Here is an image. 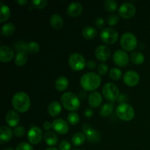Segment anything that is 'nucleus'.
<instances>
[{
  "mask_svg": "<svg viewBox=\"0 0 150 150\" xmlns=\"http://www.w3.org/2000/svg\"><path fill=\"white\" fill-rule=\"evenodd\" d=\"M80 83L82 88L85 90L93 91L100 86L101 83V78L96 73L89 72L81 76Z\"/></svg>",
  "mask_w": 150,
  "mask_h": 150,
  "instance_id": "nucleus-1",
  "label": "nucleus"
},
{
  "mask_svg": "<svg viewBox=\"0 0 150 150\" xmlns=\"http://www.w3.org/2000/svg\"><path fill=\"white\" fill-rule=\"evenodd\" d=\"M12 103L16 111L20 113H24L26 112L30 107V98L26 92H19L13 95Z\"/></svg>",
  "mask_w": 150,
  "mask_h": 150,
  "instance_id": "nucleus-2",
  "label": "nucleus"
},
{
  "mask_svg": "<svg viewBox=\"0 0 150 150\" xmlns=\"http://www.w3.org/2000/svg\"><path fill=\"white\" fill-rule=\"evenodd\" d=\"M63 106L68 111H76L80 107L81 101L79 97L73 92H65L61 97Z\"/></svg>",
  "mask_w": 150,
  "mask_h": 150,
  "instance_id": "nucleus-3",
  "label": "nucleus"
},
{
  "mask_svg": "<svg viewBox=\"0 0 150 150\" xmlns=\"http://www.w3.org/2000/svg\"><path fill=\"white\" fill-rule=\"evenodd\" d=\"M117 115L123 121H130L135 116V111L128 103H120L116 109Z\"/></svg>",
  "mask_w": 150,
  "mask_h": 150,
  "instance_id": "nucleus-4",
  "label": "nucleus"
},
{
  "mask_svg": "<svg viewBox=\"0 0 150 150\" xmlns=\"http://www.w3.org/2000/svg\"><path fill=\"white\" fill-rule=\"evenodd\" d=\"M103 97L108 101L114 102L118 99L120 91L117 85L114 83H107L103 86L102 89Z\"/></svg>",
  "mask_w": 150,
  "mask_h": 150,
  "instance_id": "nucleus-5",
  "label": "nucleus"
},
{
  "mask_svg": "<svg viewBox=\"0 0 150 150\" xmlns=\"http://www.w3.org/2000/svg\"><path fill=\"white\" fill-rule=\"evenodd\" d=\"M120 44L122 48L125 51H133L137 45V38L133 34L125 32L122 35Z\"/></svg>",
  "mask_w": 150,
  "mask_h": 150,
  "instance_id": "nucleus-6",
  "label": "nucleus"
},
{
  "mask_svg": "<svg viewBox=\"0 0 150 150\" xmlns=\"http://www.w3.org/2000/svg\"><path fill=\"white\" fill-rule=\"evenodd\" d=\"M69 66L76 71H79L84 68L86 65V60L83 56L79 53H73L68 59Z\"/></svg>",
  "mask_w": 150,
  "mask_h": 150,
  "instance_id": "nucleus-7",
  "label": "nucleus"
},
{
  "mask_svg": "<svg viewBox=\"0 0 150 150\" xmlns=\"http://www.w3.org/2000/svg\"><path fill=\"white\" fill-rule=\"evenodd\" d=\"M100 39L107 44H113L118 39V32L112 28H105L100 32Z\"/></svg>",
  "mask_w": 150,
  "mask_h": 150,
  "instance_id": "nucleus-8",
  "label": "nucleus"
},
{
  "mask_svg": "<svg viewBox=\"0 0 150 150\" xmlns=\"http://www.w3.org/2000/svg\"><path fill=\"white\" fill-rule=\"evenodd\" d=\"M119 14L123 18H130L136 14V7L130 2H124L119 7Z\"/></svg>",
  "mask_w": 150,
  "mask_h": 150,
  "instance_id": "nucleus-9",
  "label": "nucleus"
},
{
  "mask_svg": "<svg viewBox=\"0 0 150 150\" xmlns=\"http://www.w3.org/2000/svg\"><path fill=\"white\" fill-rule=\"evenodd\" d=\"M42 132L39 127L33 126L29 130L27 133L28 140L32 144H38L42 140Z\"/></svg>",
  "mask_w": 150,
  "mask_h": 150,
  "instance_id": "nucleus-10",
  "label": "nucleus"
},
{
  "mask_svg": "<svg viewBox=\"0 0 150 150\" xmlns=\"http://www.w3.org/2000/svg\"><path fill=\"white\" fill-rule=\"evenodd\" d=\"M140 77L137 72L134 70H129L124 74L123 81L125 83L129 86H134L139 83Z\"/></svg>",
  "mask_w": 150,
  "mask_h": 150,
  "instance_id": "nucleus-11",
  "label": "nucleus"
},
{
  "mask_svg": "<svg viewBox=\"0 0 150 150\" xmlns=\"http://www.w3.org/2000/svg\"><path fill=\"white\" fill-rule=\"evenodd\" d=\"M113 59L116 64L120 67H123L128 63L129 57L125 51L122 50H117L113 55Z\"/></svg>",
  "mask_w": 150,
  "mask_h": 150,
  "instance_id": "nucleus-12",
  "label": "nucleus"
},
{
  "mask_svg": "<svg viewBox=\"0 0 150 150\" xmlns=\"http://www.w3.org/2000/svg\"><path fill=\"white\" fill-rule=\"evenodd\" d=\"M52 127L59 134H65L69 130V125L67 122L62 119H56L52 122Z\"/></svg>",
  "mask_w": 150,
  "mask_h": 150,
  "instance_id": "nucleus-13",
  "label": "nucleus"
},
{
  "mask_svg": "<svg viewBox=\"0 0 150 150\" xmlns=\"http://www.w3.org/2000/svg\"><path fill=\"white\" fill-rule=\"evenodd\" d=\"M111 56V51L109 48L105 45H100L95 49V57L98 60L105 62L109 59Z\"/></svg>",
  "mask_w": 150,
  "mask_h": 150,
  "instance_id": "nucleus-14",
  "label": "nucleus"
},
{
  "mask_svg": "<svg viewBox=\"0 0 150 150\" xmlns=\"http://www.w3.org/2000/svg\"><path fill=\"white\" fill-rule=\"evenodd\" d=\"M14 57V51L10 47L2 45L0 49V60L2 62H7L11 61Z\"/></svg>",
  "mask_w": 150,
  "mask_h": 150,
  "instance_id": "nucleus-15",
  "label": "nucleus"
},
{
  "mask_svg": "<svg viewBox=\"0 0 150 150\" xmlns=\"http://www.w3.org/2000/svg\"><path fill=\"white\" fill-rule=\"evenodd\" d=\"M13 132L10 127L1 126L0 127V142L1 144L7 143L11 140Z\"/></svg>",
  "mask_w": 150,
  "mask_h": 150,
  "instance_id": "nucleus-16",
  "label": "nucleus"
},
{
  "mask_svg": "<svg viewBox=\"0 0 150 150\" xmlns=\"http://www.w3.org/2000/svg\"><path fill=\"white\" fill-rule=\"evenodd\" d=\"M5 120L8 125H10V127H16L19 123L20 117L16 111L10 110V111H7V113L6 114Z\"/></svg>",
  "mask_w": 150,
  "mask_h": 150,
  "instance_id": "nucleus-17",
  "label": "nucleus"
},
{
  "mask_svg": "<svg viewBox=\"0 0 150 150\" xmlns=\"http://www.w3.org/2000/svg\"><path fill=\"white\" fill-rule=\"evenodd\" d=\"M88 100H89V103L91 106L93 107V108H97V107L100 106V104L102 103V95H100V92L94 91L89 94Z\"/></svg>",
  "mask_w": 150,
  "mask_h": 150,
  "instance_id": "nucleus-18",
  "label": "nucleus"
},
{
  "mask_svg": "<svg viewBox=\"0 0 150 150\" xmlns=\"http://www.w3.org/2000/svg\"><path fill=\"white\" fill-rule=\"evenodd\" d=\"M83 11V7L81 4L77 1L70 3L67 7V13L72 17H76L79 16Z\"/></svg>",
  "mask_w": 150,
  "mask_h": 150,
  "instance_id": "nucleus-19",
  "label": "nucleus"
},
{
  "mask_svg": "<svg viewBox=\"0 0 150 150\" xmlns=\"http://www.w3.org/2000/svg\"><path fill=\"white\" fill-rule=\"evenodd\" d=\"M62 111V106L57 101H53L48 107V112L51 117H57Z\"/></svg>",
  "mask_w": 150,
  "mask_h": 150,
  "instance_id": "nucleus-20",
  "label": "nucleus"
},
{
  "mask_svg": "<svg viewBox=\"0 0 150 150\" xmlns=\"http://www.w3.org/2000/svg\"><path fill=\"white\" fill-rule=\"evenodd\" d=\"M68 79H67L65 76H59V78H57V80H56L55 81L56 89L58 91H60V92L66 90L67 88L68 87Z\"/></svg>",
  "mask_w": 150,
  "mask_h": 150,
  "instance_id": "nucleus-21",
  "label": "nucleus"
},
{
  "mask_svg": "<svg viewBox=\"0 0 150 150\" xmlns=\"http://www.w3.org/2000/svg\"><path fill=\"white\" fill-rule=\"evenodd\" d=\"M51 26L55 29H60L63 26V18L59 14H53L50 18Z\"/></svg>",
  "mask_w": 150,
  "mask_h": 150,
  "instance_id": "nucleus-22",
  "label": "nucleus"
},
{
  "mask_svg": "<svg viewBox=\"0 0 150 150\" xmlns=\"http://www.w3.org/2000/svg\"><path fill=\"white\" fill-rule=\"evenodd\" d=\"M44 140L48 146H54L58 143V136L54 132L47 131L44 133Z\"/></svg>",
  "mask_w": 150,
  "mask_h": 150,
  "instance_id": "nucleus-23",
  "label": "nucleus"
},
{
  "mask_svg": "<svg viewBox=\"0 0 150 150\" xmlns=\"http://www.w3.org/2000/svg\"><path fill=\"white\" fill-rule=\"evenodd\" d=\"M81 33L83 38H85L86 39L88 40H92L96 37L98 32H97L96 29L94 28L93 26H86L85 28H83Z\"/></svg>",
  "mask_w": 150,
  "mask_h": 150,
  "instance_id": "nucleus-24",
  "label": "nucleus"
},
{
  "mask_svg": "<svg viewBox=\"0 0 150 150\" xmlns=\"http://www.w3.org/2000/svg\"><path fill=\"white\" fill-rule=\"evenodd\" d=\"M1 10H0V22L3 23V22L6 21L9 17L10 16V9L9 8L7 4H3L2 1H1Z\"/></svg>",
  "mask_w": 150,
  "mask_h": 150,
  "instance_id": "nucleus-25",
  "label": "nucleus"
},
{
  "mask_svg": "<svg viewBox=\"0 0 150 150\" xmlns=\"http://www.w3.org/2000/svg\"><path fill=\"white\" fill-rule=\"evenodd\" d=\"M27 54L24 51H18L15 56V63L18 66H23L27 62Z\"/></svg>",
  "mask_w": 150,
  "mask_h": 150,
  "instance_id": "nucleus-26",
  "label": "nucleus"
},
{
  "mask_svg": "<svg viewBox=\"0 0 150 150\" xmlns=\"http://www.w3.org/2000/svg\"><path fill=\"white\" fill-rule=\"evenodd\" d=\"M113 111H114V103H105L102 105L100 111V114L102 117H108L112 114Z\"/></svg>",
  "mask_w": 150,
  "mask_h": 150,
  "instance_id": "nucleus-27",
  "label": "nucleus"
},
{
  "mask_svg": "<svg viewBox=\"0 0 150 150\" xmlns=\"http://www.w3.org/2000/svg\"><path fill=\"white\" fill-rule=\"evenodd\" d=\"M15 29H16V27H15V25L13 23H6L1 27V35L5 37L10 36L14 33Z\"/></svg>",
  "mask_w": 150,
  "mask_h": 150,
  "instance_id": "nucleus-28",
  "label": "nucleus"
},
{
  "mask_svg": "<svg viewBox=\"0 0 150 150\" xmlns=\"http://www.w3.org/2000/svg\"><path fill=\"white\" fill-rule=\"evenodd\" d=\"M85 135L86 136V138H87L88 140L90 142H92V143L99 142L101 139L100 133L98 130H95L94 129H92L90 131H89Z\"/></svg>",
  "mask_w": 150,
  "mask_h": 150,
  "instance_id": "nucleus-29",
  "label": "nucleus"
},
{
  "mask_svg": "<svg viewBox=\"0 0 150 150\" xmlns=\"http://www.w3.org/2000/svg\"><path fill=\"white\" fill-rule=\"evenodd\" d=\"M86 139V136L82 133H76L73 136L71 142L74 146H81L83 144Z\"/></svg>",
  "mask_w": 150,
  "mask_h": 150,
  "instance_id": "nucleus-30",
  "label": "nucleus"
},
{
  "mask_svg": "<svg viewBox=\"0 0 150 150\" xmlns=\"http://www.w3.org/2000/svg\"><path fill=\"white\" fill-rule=\"evenodd\" d=\"M130 59L135 64H141L144 61V56L142 53L135 51V52L132 53L130 55Z\"/></svg>",
  "mask_w": 150,
  "mask_h": 150,
  "instance_id": "nucleus-31",
  "label": "nucleus"
},
{
  "mask_svg": "<svg viewBox=\"0 0 150 150\" xmlns=\"http://www.w3.org/2000/svg\"><path fill=\"white\" fill-rule=\"evenodd\" d=\"M103 4L105 10L109 13L114 12L117 8V2L114 0H105Z\"/></svg>",
  "mask_w": 150,
  "mask_h": 150,
  "instance_id": "nucleus-32",
  "label": "nucleus"
},
{
  "mask_svg": "<svg viewBox=\"0 0 150 150\" xmlns=\"http://www.w3.org/2000/svg\"><path fill=\"white\" fill-rule=\"evenodd\" d=\"M80 118H79V114L76 112H70V114L67 116V121L72 125H77L79 123Z\"/></svg>",
  "mask_w": 150,
  "mask_h": 150,
  "instance_id": "nucleus-33",
  "label": "nucleus"
},
{
  "mask_svg": "<svg viewBox=\"0 0 150 150\" xmlns=\"http://www.w3.org/2000/svg\"><path fill=\"white\" fill-rule=\"evenodd\" d=\"M109 76L113 80H119L122 77V71L117 67L111 69L109 72Z\"/></svg>",
  "mask_w": 150,
  "mask_h": 150,
  "instance_id": "nucleus-34",
  "label": "nucleus"
},
{
  "mask_svg": "<svg viewBox=\"0 0 150 150\" xmlns=\"http://www.w3.org/2000/svg\"><path fill=\"white\" fill-rule=\"evenodd\" d=\"M15 49L18 51H24L28 52V43H26L23 41H17L14 43Z\"/></svg>",
  "mask_w": 150,
  "mask_h": 150,
  "instance_id": "nucleus-35",
  "label": "nucleus"
},
{
  "mask_svg": "<svg viewBox=\"0 0 150 150\" xmlns=\"http://www.w3.org/2000/svg\"><path fill=\"white\" fill-rule=\"evenodd\" d=\"M40 50V45L38 42L31 41L28 43V52L31 54H37Z\"/></svg>",
  "mask_w": 150,
  "mask_h": 150,
  "instance_id": "nucleus-36",
  "label": "nucleus"
},
{
  "mask_svg": "<svg viewBox=\"0 0 150 150\" xmlns=\"http://www.w3.org/2000/svg\"><path fill=\"white\" fill-rule=\"evenodd\" d=\"M48 4L47 0H33L32 1V7L37 9H43Z\"/></svg>",
  "mask_w": 150,
  "mask_h": 150,
  "instance_id": "nucleus-37",
  "label": "nucleus"
},
{
  "mask_svg": "<svg viewBox=\"0 0 150 150\" xmlns=\"http://www.w3.org/2000/svg\"><path fill=\"white\" fill-rule=\"evenodd\" d=\"M16 150H33V147L26 142H21L17 145Z\"/></svg>",
  "mask_w": 150,
  "mask_h": 150,
  "instance_id": "nucleus-38",
  "label": "nucleus"
},
{
  "mask_svg": "<svg viewBox=\"0 0 150 150\" xmlns=\"http://www.w3.org/2000/svg\"><path fill=\"white\" fill-rule=\"evenodd\" d=\"M13 133L16 137H22L25 134V128L22 126H18L14 129Z\"/></svg>",
  "mask_w": 150,
  "mask_h": 150,
  "instance_id": "nucleus-39",
  "label": "nucleus"
},
{
  "mask_svg": "<svg viewBox=\"0 0 150 150\" xmlns=\"http://www.w3.org/2000/svg\"><path fill=\"white\" fill-rule=\"evenodd\" d=\"M59 148L60 150H70L71 146L67 140H62L59 144Z\"/></svg>",
  "mask_w": 150,
  "mask_h": 150,
  "instance_id": "nucleus-40",
  "label": "nucleus"
},
{
  "mask_svg": "<svg viewBox=\"0 0 150 150\" xmlns=\"http://www.w3.org/2000/svg\"><path fill=\"white\" fill-rule=\"evenodd\" d=\"M98 73L101 75V76H105L107 73L108 70V67L107 64H104V63H101L98 65Z\"/></svg>",
  "mask_w": 150,
  "mask_h": 150,
  "instance_id": "nucleus-41",
  "label": "nucleus"
},
{
  "mask_svg": "<svg viewBox=\"0 0 150 150\" xmlns=\"http://www.w3.org/2000/svg\"><path fill=\"white\" fill-rule=\"evenodd\" d=\"M119 21V17L117 16V15H111V16H108V23L110 25V26H114L116 23L118 22Z\"/></svg>",
  "mask_w": 150,
  "mask_h": 150,
  "instance_id": "nucleus-42",
  "label": "nucleus"
},
{
  "mask_svg": "<svg viewBox=\"0 0 150 150\" xmlns=\"http://www.w3.org/2000/svg\"><path fill=\"white\" fill-rule=\"evenodd\" d=\"M95 24L98 26V28H101L104 25V20L102 18H97L95 21Z\"/></svg>",
  "mask_w": 150,
  "mask_h": 150,
  "instance_id": "nucleus-43",
  "label": "nucleus"
},
{
  "mask_svg": "<svg viewBox=\"0 0 150 150\" xmlns=\"http://www.w3.org/2000/svg\"><path fill=\"white\" fill-rule=\"evenodd\" d=\"M118 102L120 103H126V101H127V96L125 94H122L119 96L118 98Z\"/></svg>",
  "mask_w": 150,
  "mask_h": 150,
  "instance_id": "nucleus-44",
  "label": "nucleus"
},
{
  "mask_svg": "<svg viewBox=\"0 0 150 150\" xmlns=\"http://www.w3.org/2000/svg\"><path fill=\"white\" fill-rule=\"evenodd\" d=\"M92 129H93V128H92V126L89 125H88V124L83 125V133H84V134H86V133H87L89 131H90Z\"/></svg>",
  "mask_w": 150,
  "mask_h": 150,
  "instance_id": "nucleus-45",
  "label": "nucleus"
},
{
  "mask_svg": "<svg viewBox=\"0 0 150 150\" xmlns=\"http://www.w3.org/2000/svg\"><path fill=\"white\" fill-rule=\"evenodd\" d=\"M86 66H87L88 68L89 69H93L95 68V66H96V62L93 60H89L87 63H86Z\"/></svg>",
  "mask_w": 150,
  "mask_h": 150,
  "instance_id": "nucleus-46",
  "label": "nucleus"
},
{
  "mask_svg": "<svg viewBox=\"0 0 150 150\" xmlns=\"http://www.w3.org/2000/svg\"><path fill=\"white\" fill-rule=\"evenodd\" d=\"M93 115V111H92V108H87L85 111V116L88 118H90V117H92Z\"/></svg>",
  "mask_w": 150,
  "mask_h": 150,
  "instance_id": "nucleus-47",
  "label": "nucleus"
},
{
  "mask_svg": "<svg viewBox=\"0 0 150 150\" xmlns=\"http://www.w3.org/2000/svg\"><path fill=\"white\" fill-rule=\"evenodd\" d=\"M51 127H52V123L49 122H45L43 123V127L45 130H49Z\"/></svg>",
  "mask_w": 150,
  "mask_h": 150,
  "instance_id": "nucleus-48",
  "label": "nucleus"
},
{
  "mask_svg": "<svg viewBox=\"0 0 150 150\" xmlns=\"http://www.w3.org/2000/svg\"><path fill=\"white\" fill-rule=\"evenodd\" d=\"M16 1L19 4H21V5H25V4H26L28 3L27 0H17Z\"/></svg>",
  "mask_w": 150,
  "mask_h": 150,
  "instance_id": "nucleus-49",
  "label": "nucleus"
},
{
  "mask_svg": "<svg viewBox=\"0 0 150 150\" xmlns=\"http://www.w3.org/2000/svg\"><path fill=\"white\" fill-rule=\"evenodd\" d=\"M45 150H58V149H56V148H54V147H49V148H48V149H46Z\"/></svg>",
  "mask_w": 150,
  "mask_h": 150,
  "instance_id": "nucleus-50",
  "label": "nucleus"
},
{
  "mask_svg": "<svg viewBox=\"0 0 150 150\" xmlns=\"http://www.w3.org/2000/svg\"><path fill=\"white\" fill-rule=\"evenodd\" d=\"M4 150H14V149L11 147H7V148H5Z\"/></svg>",
  "mask_w": 150,
  "mask_h": 150,
  "instance_id": "nucleus-51",
  "label": "nucleus"
},
{
  "mask_svg": "<svg viewBox=\"0 0 150 150\" xmlns=\"http://www.w3.org/2000/svg\"><path fill=\"white\" fill-rule=\"evenodd\" d=\"M73 150H81V149H73Z\"/></svg>",
  "mask_w": 150,
  "mask_h": 150,
  "instance_id": "nucleus-52",
  "label": "nucleus"
}]
</instances>
